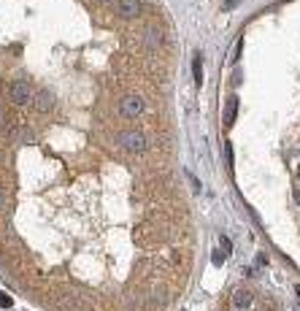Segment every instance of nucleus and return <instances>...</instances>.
Wrapping results in <instances>:
<instances>
[{"label":"nucleus","instance_id":"f257e3e1","mask_svg":"<svg viewBox=\"0 0 300 311\" xmlns=\"http://www.w3.org/2000/svg\"><path fill=\"white\" fill-rule=\"evenodd\" d=\"M144 111H146V100L141 95H133V92H130V95H125L119 100V114L127 117V119H135V117L144 114Z\"/></svg>","mask_w":300,"mask_h":311},{"label":"nucleus","instance_id":"f03ea898","mask_svg":"<svg viewBox=\"0 0 300 311\" xmlns=\"http://www.w3.org/2000/svg\"><path fill=\"white\" fill-rule=\"evenodd\" d=\"M119 144L125 146L127 152L144 154V152H146V146H149V141H146V136L141 133V130H125V133L119 136Z\"/></svg>","mask_w":300,"mask_h":311},{"label":"nucleus","instance_id":"7ed1b4c3","mask_svg":"<svg viewBox=\"0 0 300 311\" xmlns=\"http://www.w3.org/2000/svg\"><path fill=\"white\" fill-rule=\"evenodd\" d=\"M8 100H11L14 106L25 108V106H30L33 103V92H30V87H27L25 81H11L8 84Z\"/></svg>","mask_w":300,"mask_h":311},{"label":"nucleus","instance_id":"20e7f679","mask_svg":"<svg viewBox=\"0 0 300 311\" xmlns=\"http://www.w3.org/2000/svg\"><path fill=\"white\" fill-rule=\"evenodd\" d=\"M117 14L122 19H138L144 14V3L141 0H117Z\"/></svg>","mask_w":300,"mask_h":311},{"label":"nucleus","instance_id":"39448f33","mask_svg":"<svg viewBox=\"0 0 300 311\" xmlns=\"http://www.w3.org/2000/svg\"><path fill=\"white\" fill-rule=\"evenodd\" d=\"M251 303H255V292H251V290L238 287L236 292H233V306H236V308H249Z\"/></svg>","mask_w":300,"mask_h":311},{"label":"nucleus","instance_id":"423d86ee","mask_svg":"<svg viewBox=\"0 0 300 311\" xmlns=\"http://www.w3.org/2000/svg\"><path fill=\"white\" fill-rule=\"evenodd\" d=\"M144 38H146V43L152 46V49H160V46L165 43V35H163V30L157 25H149L146 30H144Z\"/></svg>","mask_w":300,"mask_h":311},{"label":"nucleus","instance_id":"0eeeda50","mask_svg":"<svg viewBox=\"0 0 300 311\" xmlns=\"http://www.w3.org/2000/svg\"><path fill=\"white\" fill-rule=\"evenodd\" d=\"M33 103H35V108H38V111H49L54 106V95H52L49 90H41L38 95L33 98Z\"/></svg>","mask_w":300,"mask_h":311},{"label":"nucleus","instance_id":"6e6552de","mask_svg":"<svg viewBox=\"0 0 300 311\" xmlns=\"http://www.w3.org/2000/svg\"><path fill=\"white\" fill-rule=\"evenodd\" d=\"M14 138L22 141V144H33V141H35V133H33L30 127H16V130H14Z\"/></svg>","mask_w":300,"mask_h":311},{"label":"nucleus","instance_id":"1a4fd4ad","mask_svg":"<svg viewBox=\"0 0 300 311\" xmlns=\"http://www.w3.org/2000/svg\"><path fill=\"white\" fill-rule=\"evenodd\" d=\"M236 108H238V100L236 98H230V103H227V111H224V125H233L236 122Z\"/></svg>","mask_w":300,"mask_h":311},{"label":"nucleus","instance_id":"9d476101","mask_svg":"<svg viewBox=\"0 0 300 311\" xmlns=\"http://www.w3.org/2000/svg\"><path fill=\"white\" fill-rule=\"evenodd\" d=\"M200 54H198V57H195V62H192V76H195V84H198V87H200V84H203V68H200Z\"/></svg>","mask_w":300,"mask_h":311},{"label":"nucleus","instance_id":"9b49d317","mask_svg":"<svg viewBox=\"0 0 300 311\" xmlns=\"http://www.w3.org/2000/svg\"><path fill=\"white\" fill-rule=\"evenodd\" d=\"M211 260H214V265H222V262H224V252L222 249H214L211 252Z\"/></svg>","mask_w":300,"mask_h":311},{"label":"nucleus","instance_id":"f8f14e48","mask_svg":"<svg viewBox=\"0 0 300 311\" xmlns=\"http://www.w3.org/2000/svg\"><path fill=\"white\" fill-rule=\"evenodd\" d=\"M0 308H11V295L8 292H0Z\"/></svg>","mask_w":300,"mask_h":311},{"label":"nucleus","instance_id":"ddd939ff","mask_svg":"<svg viewBox=\"0 0 300 311\" xmlns=\"http://www.w3.org/2000/svg\"><path fill=\"white\" fill-rule=\"evenodd\" d=\"M222 252H233V243H230V238H224V235H222Z\"/></svg>","mask_w":300,"mask_h":311},{"label":"nucleus","instance_id":"4468645a","mask_svg":"<svg viewBox=\"0 0 300 311\" xmlns=\"http://www.w3.org/2000/svg\"><path fill=\"white\" fill-rule=\"evenodd\" d=\"M241 3V0H227V3H224V11H230V8H236Z\"/></svg>","mask_w":300,"mask_h":311},{"label":"nucleus","instance_id":"2eb2a0df","mask_svg":"<svg viewBox=\"0 0 300 311\" xmlns=\"http://www.w3.org/2000/svg\"><path fill=\"white\" fill-rule=\"evenodd\" d=\"M6 203H8V197H6V192H3V190H0V211L6 209Z\"/></svg>","mask_w":300,"mask_h":311},{"label":"nucleus","instance_id":"dca6fc26","mask_svg":"<svg viewBox=\"0 0 300 311\" xmlns=\"http://www.w3.org/2000/svg\"><path fill=\"white\" fill-rule=\"evenodd\" d=\"M190 182H192V190H195V192H200V182H198V179L190 176Z\"/></svg>","mask_w":300,"mask_h":311},{"label":"nucleus","instance_id":"f3484780","mask_svg":"<svg viewBox=\"0 0 300 311\" xmlns=\"http://www.w3.org/2000/svg\"><path fill=\"white\" fill-rule=\"evenodd\" d=\"M295 292H297V298H300V287H295Z\"/></svg>","mask_w":300,"mask_h":311},{"label":"nucleus","instance_id":"a211bd4d","mask_svg":"<svg viewBox=\"0 0 300 311\" xmlns=\"http://www.w3.org/2000/svg\"><path fill=\"white\" fill-rule=\"evenodd\" d=\"M297 203H300V195H297Z\"/></svg>","mask_w":300,"mask_h":311},{"label":"nucleus","instance_id":"6ab92c4d","mask_svg":"<svg viewBox=\"0 0 300 311\" xmlns=\"http://www.w3.org/2000/svg\"><path fill=\"white\" fill-rule=\"evenodd\" d=\"M103 3H108V0H103Z\"/></svg>","mask_w":300,"mask_h":311},{"label":"nucleus","instance_id":"aec40b11","mask_svg":"<svg viewBox=\"0 0 300 311\" xmlns=\"http://www.w3.org/2000/svg\"><path fill=\"white\" fill-rule=\"evenodd\" d=\"M297 173H300V168H297Z\"/></svg>","mask_w":300,"mask_h":311}]
</instances>
